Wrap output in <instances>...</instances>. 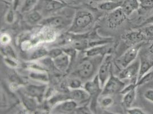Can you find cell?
Masks as SVG:
<instances>
[{"mask_svg":"<svg viewBox=\"0 0 153 114\" xmlns=\"http://www.w3.org/2000/svg\"><path fill=\"white\" fill-rule=\"evenodd\" d=\"M101 105L102 107L108 108L111 107L114 103V101L112 98L108 96V95H105L100 101Z\"/></svg>","mask_w":153,"mask_h":114,"instance_id":"31","label":"cell"},{"mask_svg":"<svg viewBox=\"0 0 153 114\" xmlns=\"http://www.w3.org/2000/svg\"><path fill=\"white\" fill-rule=\"evenodd\" d=\"M63 53H64V51L61 50V49L56 48V49H52L51 50L49 51L48 56L51 58L52 59H53L56 57H58L59 55H61Z\"/></svg>","mask_w":153,"mask_h":114,"instance_id":"32","label":"cell"},{"mask_svg":"<svg viewBox=\"0 0 153 114\" xmlns=\"http://www.w3.org/2000/svg\"><path fill=\"white\" fill-rule=\"evenodd\" d=\"M96 70V65L93 61L86 59L82 61L77 67L76 74L81 79H88L93 75Z\"/></svg>","mask_w":153,"mask_h":114,"instance_id":"8","label":"cell"},{"mask_svg":"<svg viewBox=\"0 0 153 114\" xmlns=\"http://www.w3.org/2000/svg\"><path fill=\"white\" fill-rule=\"evenodd\" d=\"M127 16L123 11L121 7H119L108 13L106 19L108 27L111 29H115L126 21Z\"/></svg>","mask_w":153,"mask_h":114,"instance_id":"7","label":"cell"},{"mask_svg":"<svg viewBox=\"0 0 153 114\" xmlns=\"http://www.w3.org/2000/svg\"><path fill=\"white\" fill-rule=\"evenodd\" d=\"M147 56L153 60V42L149 46L147 50L146 53Z\"/></svg>","mask_w":153,"mask_h":114,"instance_id":"40","label":"cell"},{"mask_svg":"<svg viewBox=\"0 0 153 114\" xmlns=\"http://www.w3.org/2000/svg\"><path fill=\"white\" fill-rule=\"evenodd\" d=\"M153 79V70L150 71L149 73H148L146 74L145 76H143L140 80H139L137 83V86H140L141 85H143L146 83L149 82L150 81H151Z\"/></svg>","mask_w":153,"mask_h":114,"instance_id":"30","label":"cell"},{"mask_svg":"<svg viewBox=\"0 0 153 114\" xmlns=\"http://www.w3.org/2000/svg\"><path fill=\"white\" fill-rule=\"evenodd\" d=\"M30 77L38 81L42 82H48L49 78L48 74L44 72H39V71H32L30 73Z\"/></svg>","mask_w":153,"mask_h":114,"instance_id":"27","label":"cell"},{"mask_svg":"<svg viewBox=\"0 0 153 114\" xmlns=\"http://www.w3.org/2000/svg\"><path fill=\"white\" fill-rule=\"evenodd\" d=\"M69 98L76 101L77 104H82L89 101L91 96L85 90L81 88L71 90L69 94Z\"/></svg>","mask_w":153,"mask_h":114,"instance_id":"13","label":"cell"},{"mask_svg":"<svg viewBox=\"0 0 153 114\" xmlns=\"http://www.w3.org/2000/svg\"><path fill=\"white\" fill-rule=\"evenodd\" d=\"M111 66L112 57L111 55H107L103 58L101 64H100L97 74L102 89L112 73Z\"/></svg>","mask_w":153,"mask_h":114,"instance_id":"6","label":"cell"},{"mask_svg":"<svg viewBox=\"0 0 153 114\" xmlns=\"http://www.w3.org/2000/svg\"><path fill=\"white\" fill-rule=\"evenodd\" d=\"M34 99V98L29 95H24L22 96V101L24 104L29 111H34L36 108L37 104Z\"/></svg>","mask_w":153,"mask_h":114,"instance_id":"24","label":"cell"},{"mask_svg":"<svg viewBox=\"0 0 153 114\" xmlns=\"http://www.w3.org/2000/svg\"><path fill=\"white\" fill-rule=\"evenodd\" d=\"M42 19V14L35 9H33L32 11L29 12L26 17L27 21L30 24H35L39 21H41Z\"/></svg>","mask_w":153,"mask_h":114,"instance_id":"22","label":"cell"},{"mask_svg":"<svg viewBox=\"0 0 153 114\" xmlns=\"http://www.w3.org/2000/svg\"><path fill=\"white\" fill-rule=\"evenodd\" d=\"M109 49L108 46L105 44L96 46L90 48L86 51V55L88 57H95L99 56H105Z\"/></svg>","mask_w":153,"mask_h":114,"instance_id":"18","label":"cell"},{"mask_svg":"<svg viewBox=\"0 0 153 114\" xmlns=\"http://www.w3.org/2000/svg\"><path fill=\"white\" fill-rule=\"evenodd\" d=\"M68 85L71 90L79 89L81 88L82 81L79 78H72L69 81Z\"/></svg>","mask_w":153,"mask_h":114,"instance_id":"29","label":"cell"},{"mask_svg":"<svg viewBox=\"0 0 153 114\" xmlns=\"http://www.w3.org/2000/svg\"><path fill=\"white\" fill-rule=\"evenodd\" d=\"M140 67V58H137L133 62L122 70L118 77L122 80L128 79L131 81L132 83H137L138 82Z\"/></svg>","mask_w":153,"mask_h":114,"instance_id":"5","label":"cell"},{"mask_svg":"<svg viewBox=\"0 0 153 114\" xmlns=\"http://www.w3.org/2000/svg\"><path fill=\"white\" fill-rule=\"evenodd\" d=\"M78 105L76 101L71 99H67L60 101L59 104L53 108V111L56 113H72L76 111Z\"/></svg>","mask_w":153,"mask_h":114,"instance_id":"10","label":"cell"},{"mask_svg":"<svg viewBox=\"0 0 153 114\" xmlns=\"http://www.w3.org/2000/svg\"><path fill=\"white\" fill-rule=\"evenodd\" d=\"M66 4L59 0H38L34 9L39 13H51L55 12L65 7Z\"/></svg>","mask_w":153,"mask_h":114,"instance_id":"4","label":"cell"},{"mask_svg":"<svg viewBox=\"0 0 153 114\" xmlns=\"http://www.w3.org/2000/svg\"><path fill=\"white\" fill-rule=\"evenodd\" d=\"M5 51L7 53V54L9 55L10 57L16 58L15 53L10 46H7V47H5Z\"/></svg>","mask_w":153,"mask_h":114,"instance_id":"39","label":"cell"},{"mask_svg":"<svg viewBox=\"0 0 153 114\" xmlns=\"http://www.w3.org/2000/svg\"><path fill=\"white\" fill-rule=\"evenodd\" d=\"M144 98L149 101L153 103V89H149L143 94Z\"/></svg>","mask_w":153,"mask_h":114,"instance_id":"36","label":"cell"},{"mask_svg":"<svg viewBox=\"0 0 153 114\" xmlns=\"http://www.w3.org/2000/svg\"><path fill=\"white\" fill-rule=\"evenodd\" d=\"M72 45L74 49L79 50H82L88 49L89 47V42L86 39L80 38L74 40Z\"/></svg>","mask_w":153,"mask_h":114,"instance_id":"26","label":"cell"},{"mask_svg":"<svg viewBox=\"0 0 153 114\" xmlns=\"http://www.w3.org/2000/svg\"><path fill=\"white\" fill-rule=\"evenodd\" d=\"M138 29L144 33L148 41L153 39V24L147 25Z\"/></svg>","mask_w":153,"mask_h":114,"instance_id":"28","label":"cell"},{"mask_svg":"<svg viewBox=\"0 0 153 114\" xmlns=\"http://www.w3.org/2000/svg\"><path fill=\"white\" fill-rule=\"evenodd\" d=\"M46 90V85H29L26 88V95L36 99L39 102L42 101Z\"/></svg>","mask_w":153,"mask_h":114,"instance_id":"12","label":"cell"},{"mask_svg":"<svg viewBox=\"0 0 153 114\" xmlns=\"http://www.w3.org/2000/svg\"><path fill=\"white\" fill-rule=\"evenodd\" d=\"M74 112H76V114H91V111L89 108L84 106L81 107L76 108Z\"/></svg>","mask_w":153,"mask_h":114,"instance_id":"37","label":"cell"},{"mask_svg":"<svg viewBox=\"0 0 153 114\" xmlns=\"http://www.w3.org/2000/svg\"><path fill=\"white\" fill-rule=\"evenodd\" d=\"M84 89L89 93L93 100H96L100 93L102 92V90L98 76H97L93 80L86 83L84 86Z\"/></svg>","mask_w":153,"mask_h":114,"instance_id":"14","label":"cell"},{"mask_svg":"<svg viewBox=\"0 0 153 114\" xmlns=\"http://www.w3.org/2000/svg\"><path fill=\"white\" fill-rule=\"evenodd\" d=\"M136 90L137 89H134L123 95L122 104L123 106L127 109L131 107L133 104L134 103L136 98Z\"/></svg>","mask_w":153,"mask_h":114,"instance_id":"20","label":"cell"},{"mask_svg":"<svg viewBox=\"0 0 153 114\" xmlns=\"http://www.w3.org/2000/svg\"><path fill=\"white\" fill-rule=\"evenodd\" d=\"M122 38L127 44L131 46L148 41L146 36L140 29L124 33L122 36Z\"/></svg>","mask_w":153,"mask_h":114,"instance_id":"9","label":"cell"},{"mask_svg":"<svg viewBox=\"0 0 153 114\" xmlns=\"http://www.w3.org/2000/svg\"><path fill=\"white\" fill-rule=\"evenodd\" d=\"M69 20L62 16H53L46 19L42 23L55 29H62L69 24Z\"/></svg>","mask_w":153,"mask_h":114,"instance_id":"15","label":"cell"},{"mask_svg":"<svg viewBox=\"0 0 153 114\" xmlns=\"http://www.w3.org/2000/svg\"><path fill=\"white\" fill-rule=\"evenodd\" d=\"M21 0H13V8L14 10H17L21 3Z\"/></svg>","mask_w":153,"mask_h":114,"instance_id":"41","label":"cell"},{"mask_svg":"<svg viewBox=\"0 0 153 114\" xmlns=\"http://www.w3.org/2000/svg\"><path fill=\"white\" fill-rule=\"evenodd\" d=\"M14 9H9L7 12V14H6V21L9 24H12L14 22Z\"/></svg>","mask_w":153,"mask_h":114,"instance_id":"33","label":"cell"},{"mask_svg":"<svg viewBox=\"0 0 153 114\" xmlns=\"http://www.w3.org/2000/svg\"><path fill=\"white\" fill-rule=\"evenodd\" d=\"M140 7L137 10L139 14H145L153 10V0H139Z\"/></svg>","mask_w":153,"mask_h":114,"instance_id":"21","label":"cell"},{"mask_svg":"<svg viewBox=\"0 0 153 114\" xmlns=\"http://www.w3.org/2000/svg\"><path fill=\"white\" fill-rule=\"evenodd\" d=\"M111 1H113L114 2H117V3H118V4H121V5H122L123 2L124 1V0H111Z\"/></svg>","mask_w":153,"mask_h":114,"instance_id":"42","label":"cell"},{"mask_svg":"<svg viewBox=\"0 0 153 114\" xmlns=\"http://www.w3.org/2000/svg\"><path fill=\"white\" fill-rule=\"evenodd\" d=\"M150 24H153V14L151 16H150L146 19H145L143 22H142L140 25H138V29L147 25H150Z\"/></svg>","mask_w":153,"mask_h":114,"instance_id":"38","label":"cell"},{"mask_svg":"<svg viewBox=\"0 0 153 114\" xmlns=\"http://www.w3.org/2000/svg\"><path fill=\"white\" fill-rule=\"evenodd\" d=\"M4 1L7 2V3H12L13 4V0H4Z\"/></svg>","mask_w":153,"mask_h":114,"instance_id":"43","label":"cell"},{"mask_svg":"<svg viewBox=\"0 0 153 114\" xmlns=\"http://www.w3.org/2000/svg\"><path fill=\"white\" fill-rule=\"evenodd\" d=\"M49 51L47 50L44 47H40L34 51L32 53L30 59V60H37L42 58L48 56Z\"/></svg>","mask_w":153,"mask_h":114,"instance_id":"25","label":"cell"},{"mask_svg":"<svg viewBox=\"0 0 153 114\" xmlns=\"http://www.w3.org/2000/svg\"><path fill=\"white\" fill-rule=\"evenodd\" d=\"M71 57L64 51L61 55L53 59V64L60 71H66L70 66Z\"/></svg>","mask_w":153,"mask_h":114,"instance_id":"16","label":"cell"},{"mask_svg":"<svg viewBox=\"0 0 153 114\" xmlns=\"http://www.w3.org/2000/svg\"><path fill=\"white\" fill-rule=\"evenodd\" d=\"M121 5L117 2H115L111 0H107L103 1L102 2L100 3L98 5V8L102 11L110 12L115 9L121 7Z\"/></svg>","mask_w":153,"mask_h":114,"instance_id":"19","label":"cell"},{"mask_svg":"<svg viewBox=\"0 0 153 114\" xmlns=\"http://www.w3.org/2000/svg\"><path fill=\"white\" fill-rule=\"evenodd\" d=\"M127 113L129 114H146L143 110L138 107H131L128 108Z\"/></svg>","mask_w":153,"mask_h":114,"instance_id":"35","label":"cell"},{"mask_svg":"<svg viewBox=\"0 0 153 114\" xmlns=\"http://www.w3.org/2000/svg\"><path fill=\"white\" fill-rule=\"evenodd\" d=\"M38 0H24L21 7V12L26 13L32 11L38 3Z\"/></svg>","mask_w":153,"mask_h":114,"instance_id":"23","label":"cell"},{"mask_svg":"<svg viewBox=\"0 0 153 114\" xmlns=\"http://www.w3.org/2000/svg\"><path fill=\"white\" fill-rule=\"evenodd\" d=\"M138 87L137 85V83H131V84H128V86H125V87L122 89L121 91L120 92V93L122 94V95H124L125 94H126L128 92L133 90L135 89H137Z\"/></svg>","mask_w":153,"mask_h":114,"instance_id":"34","label":"cell"},{"mask_svg":"<svg viewBox=\"0 0 153 114\" xmlns=\"http://www.w3.org/2000/svg\"><path fill=\"white\" fill-rule=\"evenodd\" d=\"M94 21L93 14L87 10H79L75 14L69 32L81 34L86 32L91 27Z\"/></svg>","mask_w":153,"mask_h":114,"instance_id":"1","label":"cell"},{"mask_svg":"<svg viewBox=\"0 0 153 114\" xmlns=\"http://www.w3.org/2000/svg\"><path fill=\"white\" fill-rule=\"evenodd\" d=\"M143 43L131 46L128 49L123 55L117 59L116 62L118 66L123 69L133 62L138 58L140 51L143 46Z\"/></svg>","mask_w":153,"mask_h":114,"instance_id":"2","label":"cell"},{"mask_svg":"<svg viewBox=\"0 0 153 114\" xmlns=\"http://www.w3.org/2000/svg\"><path fill=\"white\" fill-rule=\"evenodd\" d=\"M139 7V0H124L121 6L127 17L130 16L135 11H137Z\"/></svg>","mask_w":153,"mask_h":114,"instance_id":"17","label":"cell"},{"mask_svg":"<svg viewBox=\"0 0 153 114\" xmlns=\"http://www.w3.org/2000/svg\"><path fill=\"white\" fill-rule=\"evenodd\" d=\"M140 67L138 77V81L153 68V60L147 56L146 53L140 54Z\"/></svg>","mask_w":153,"mask_h":114,"instance_id":"11","label":"cell"},{"mask_svg":"<svg viewBox=\"0 0 153 114\" xmlns=\"http://www.w3.org/2000/svg\"><path fill=\"white\" fill-rule=\"evenodd\" d=\"M125 87V83L119 77L115 76L111 73L102 88L101 94L105 96L120 93Z\"/></svg>","mask_w":153,"mask_h":114,"instance_id":"3","label":"cell"}]
</instances>
